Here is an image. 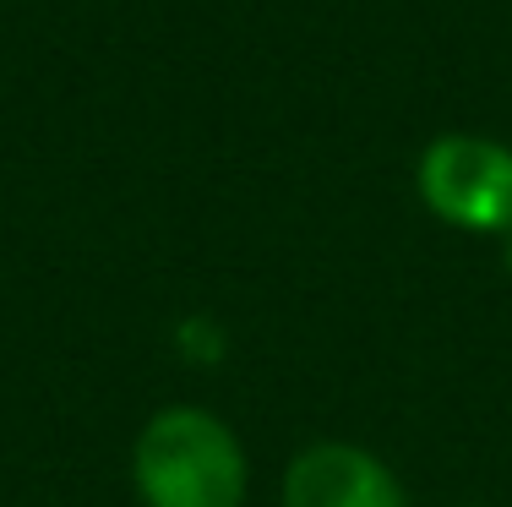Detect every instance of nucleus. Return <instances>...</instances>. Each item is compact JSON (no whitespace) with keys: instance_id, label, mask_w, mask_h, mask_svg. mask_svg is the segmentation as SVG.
I'll return each instance as SVG.
<instances>
[{"instance_id":"f257e3e1","label":"nucleus","mask_w":512,"mask_h":507,"mask_svg":"<svg viewBox=\"0 0 512 507\" xmlns=\"http://www.w3.org/2000/svg\"><path fill=\"white\" fill-rule=\"evenodd\" d=\"M131 491L142 507H246V442L207 404H164L131 442Z\"/></svg>"},{"instance_id":"f03ea898","label":"nucleus","mask_w":512,"mask_h":507,"mask_svg":"<svg viewBox=\"0 0 512 507\" xmlns=\"http://www.w3.org/2000/svg\"><path fill=\"white\" fill-rule=\"evenodd\" d=\"M414 197L431 219L463 235L512 229V142L485 131H442L414 159Z\"/></svg>"},{"instance_id":"7ed1b4c3","label":"nucleus","mask_w":512,"mask_h":507,"mask_svg":"<svg viewBox=\"0 0 512 507\" xmlns=\"http://www.w3.org/2000/svg\"><path fill=\"white\" fill-rule=\"evenodd\" d=\"M278 507H409V491L376 448L322 437L284 464Z\"/></svg>"},{"instance_id":"20e7f679","label":"nucleus","mask_w":512,"mask_h":507,"mask_svg":"<svg viewBox=\"0 0 512 507\" xmlns=\"http://www.w3.org/2000/svg\"><path fill=\"white\" fill-rule=\"evenodd\" d=\"M502 268H507V279H512V229L502 235Z\"/></svg>"},{"instance_id":"39448f33","label":"nucleus","mask_w":512,"mask_h":507,"mask_svg":"<svg viewBox=\"0 0 512 507\" xmlns=\"http://www.w3.org/2000/svg\"><path fill=\"white\" fill-rule=\"evenodd\" d=\"M458 507H485V502H458Z\"/></svg>"}]
</instances>
